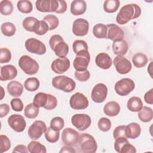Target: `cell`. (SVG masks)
<instances>
[{"instance_id": "6da1fadb", "label": "cell", "mask_w": 153, "mask_h": 153, "mask_svg": "<svg viewBox=\"0 0 153 153\" xmlns=\"http://www.w3.org/2000/svg\"><path fill=\"white\" fill-rule=\"evenodd\" d=\"M140 7L136 4H128L122 7L118 12L116 21L120 25H124L132 19L138 18L141 14Z\"/></svg>"}, {"instance_id": "7a4b0ae2", "label": "cell", "mask_w": 153, "mask_h": 153, "mask_svg": "<svg viewBox=\"0 0 153 153\" xmlns=\"http://www.w3.org/2000/svg\"><path fill=\"white\" fill-rule=\"evenodd\" d=\"M33 103L38 108H44L47 110H52L57 105V100L52 94L39 92L35 94Z\"/></svg>"}, {"instance_id": "3957f363", "label": "cell", "mask_w": 153, "mask_h": 153, "mask_svg": "<svg viewBox=\"0 0 153 153\" xmlns=\"http://www.w3.org/2000/svg\"><path fill=\"white\" fill-rule=\"evenodd\" d=\"M51 49L59 57H65L69 53V45L60 35H54L49 40Z\"/></svg>"}, {"instance_id": "277c9868", "label": "cell", "mask_w": 153, "mask_h": 153, "mask_svg": "<svg viewBox=\"0 0 153 153\" xmlns=\"http://www.w3.org/2000/svg\"><path fill=\"white\" fill-rule=\"evenodd\" d=\"M51 83L54 88L66 93H70L74 90L76 86L74 79L65 75H59L54 77Z\"/></svg>"}, {"instance_id": "5b68a950", "label": "cell", "mask_w": 153, "mask_h": 153, "mask_svg": "<svg viewBox=\"0 0 153 153\" xmlns=\"http://www.w3.org/2000/svg\"><path fill=\"white\" fill-rule=\"evenodd\" d=\"M79 146L81 151L84 153H94L97 145L94 137L88 133H82L79 136Z\"/></svg>"}, {"instance_id": "8992f818", "label": "cell", "mask_w": 153, "mask_h": 153, "mask_svg": "<svg viewBox=\"0 0 153 153\" xmlns=\"http://www.w3.org/2000/svg\"><path fill=\"white\" fill-rule=\"evenodd\" d=\"M19 66L26 74L29 75L36 74L39 70V65L37 62L27 55L20 57Z\"/></svg>"}, {"instance_id": "52a82bcc", "label": "cell", "mask_w": 153, "mask_h": 153, "mask_svg": "<svg viewBox=\"0 0 153 153\" xmlns=\"http://www.w3.org/2000/svg\"><path fill=\"white\" fill-rule=\"evenodd\" d=\"M135 87L134 81L128 78H122L118 81L115 85V92L121 96H125L129 94Z\"/></svg>"}, {"instance_id": "ba28073f", "label": "cell", "mask_w": 153, "mask_h": 153, "mask_svg": "<svg viewBox=\"0 0 153 153\" xmlns=\"http://www.w3.org/2000/svg\"><path fill=\"white\" fill-rule=\"evenodd\" d=\"M26 49L31 53L38 55H42L46 53L45 45L41 41L35 38H30L25 41Z\"/></svg>"}, {"instance_id": "9c48e42d", "label": "cell", "mask_w": 153, "mask_h": 153, "mask_svg": "<svg viewBox=\"0 0 153 153\" xmlns=\"http://www.w3.org/2000/svg\"><path fill=\"white\" fill-rule=\"evenodd\" d=\"M71 123L79 131H84L90 126L91 120L87 114H76L72 117Z\"/></svg>"}, {"instance_id": "30bf717a", "label": "cell", "mask_w": 153, "mask_h": 153, "mask_svg": "<svg viewBox=\"0 0 153 153\" xmlns=\"http://www.w3.org/2000/svg\"><path fill=\"white\" fill-rule=\"evenodd\" d=\"M79 138V133L72 128L68 127L62 131L61 139L65 145L75 146L78 142Z\"/></svg>"}, {"instance_id": "8fae6325", "label": "cell", "mask_w": 153, "mask_h": 153, "mask_svg": "<svg viewBox=\"0 0 153 153\" xmlns=\"http://www.w3.org/2000/svg\"><path fill=\"white\" fill-rule=\"evenodd\" d=\"M73 66L76 71H84L87 70L90 61V55L88 51H85L76 54Z\"/></svg>"}, {"instance_id": "7c38bea8", "label": "cell", "mask_w": 153, "mask_h": 153, "mask_svg": "<svg viewBox=\"0 0 153 153\" xmlns=\"http://www.w3.org/2000/svg\"><path fill=\"white\" fill-rule=\"evenodd\" d=\"M69 104L70 106L74 109H85L88 106V100L84 94L77 92L71 97Z\"/></svg>"}, {"instance_id": "4fadbf2b", "label": "cell", "mask_w": 153, "mask_h": 153, "mask_svg": "<svg viewBox=\"0 0 153 153\" xmlns=\"http://www.w3.org/2000/svg\"><path fill=\"white\" fill-rule=\"evenodd\" d=\"M47 128V127L45 122L41 120H36L29 127L27 133L31 139L36 140L45 132Z\"/></svg>"}, {"instance_id": "5bb4252c", "label": "cell", "mask_w": 153, "mask_h": 153, "mask_svg": "<svg viewBox=\"0 0 153 153\" xmlns=\"http://www.w3.org/2000/svg\"><path fill=\"white\" fill-rule=\"evenodd\" d=\"M35 4L37 10L43 13H56L59 7V0H38Z\"/></svg>"}, {"instance_id": "9a60e30c", "label": "cell", "mask_w": 153, "mask_h": 153, "mask_svg": "<svg viewBox=\"0 0 153 153\" xmlns=\"http://www.w3.org/2000/svg\"><path fill=\"white\" fill-rule=\"evenodd\" d=\"M107 94L108 88L106 85L103 83H98L93 88L91 97L93 102L96 103H102L105 100Z\"/></svg>"}, {"instance_id": "2e32d148", "label": "cell", "mask_w": 153, "mask_h": 153, "mask_svg": "<svg viewBox=\"0 0 153 153\" xmlns=\"http://www.w3.org/2000/svg\"><path fill=\"white\" fill-rule=\"evenodd\" d=\"M114 148L119 153H135L136 149L135 147L131 145L127 140V138L121 137L115 139L114 143Z\"/></svg>"}, {"instance_id": "e0dca14e", "label": "cell", "mask_w": 153, "mask_h": 153, "mask_svg": "<svg viewBox=\"0 0 153 153\" xmlns=\"http://www.w3.org/2000/svg\"><path fill=\"white\" fill-rule=\"evenodd\" d=\"M113 63L116 71L120 74H126L128 73L132 68L131 62L124 56H116L114 59Z\"/></svg>"}, {"instance_id": "ac0fdd59", "label": "cell", "mask_w": 153, "mask_h": 153, "mask_svg": "<svg viewBox=\"0 0 153 153\" xmlns=\"http://www.w3.org/2000/svg\"><path fill=\"white\" fill-rule=\"evenodd\" d=\"M8 123L16 132H22L26 128V123L24 117L19 114H13L8 118Z\"/></svg>"}, {"instance_id": "d6986e66", "label": "cell", "mask_w": 153, "mask_h": 153, "mask_svg": "<svg viewBox=\"0 0 153 153\" xmlns=\"http://www.w3.org/2000/svg\"><path fill=\"white\" fill-rule=\"evenodd\" d=\"M88 29L89 23L87 20L84 19H77L73 23L72 32L76 36H85L88 33Z\"/></svg>"}, {"instance_id": "ffe728a7", "label": "cell", "mask_w": 153, "mask_h": 153, "mask_svg": "<svg viewBox=\"0 0 153 153\" xmlns=\"http://www.w3.org/2000/svg\"><path fill=\"white\" fill-rule=\"evenodd\" d=\"M70 60L67 57H59L55 59L51 64V70L56 74H62L70 68Z\"/></svg>"}, {"instance_id": "44dd1931", "label": "cell", "mask_w": 153, "mask_h": 153, "mask_svg": "<svg viewBox=\"0 0 153 153\" xmlns=\"http://www.w3.org/2000/svg\"><path fill=\"white\" fill-rule=\"evenodd\" d=\"M107 34L106 39H109L114 41L123 39L124 33L123 30L118 25L111 23L106 25Z\"/></svg>"}, {"instance_id": "7402d4cb", "label": "cell", "mask_w": 153, "mask_h": 153, "mask_svg": "<svg viewBox=\"0 0 153 153\" xmlns=\"http://www.w3.org/2000/svg\"><path fill=\"white\" fill-rule=\"evenodd\" d=\"M17 75V70L13 65H7L1 68L0 80L1 81L11 80Z\"/></svg>"}, {"instance_id": "603a6c76", "label": "cell", "mask_w": 153, "mask_h": 153, "mask_svg": "<svg viewBox=\"0 0 153 153\" xmlns=\"http://www.w3.org/2000/svg\"><path fill=\"white\" fill-rule=\"evenodd\" d=\"M95 63L100 68L103 69H108L111 67L112 60L109 54L102 52L99 53L96 56Z\"/></svg>"}, {"instance_id": "cb8c5ba5", "label": "cell", "mask_w": 153, "mask_h": 153, "mask_svg": "<svg viewBox=\"0 0 153 153\" xmlns=\"http://www.w3.org/2000/svg\"><path fill=\"white\" fill-rule=\"evenodd\" d=\"M87 9V4L84 0H74L71 4V13L74 16L83 14Z\"/></svg>"}, {"instance_id": "d4e9b609", "label": "cell", "mask_w": 153, "mask_h": 153, "mask_svg": "<svg viewBox=\"0 0 153 153\" xmlns=\"http://www.w3.org/2000/svg\"><path fill=\"white\" fill-rule=\"evenodd\" d=\"M128 49V45L127 41L124 39L114 41L112 43V50L115 54L123 56L125 55Z\"/></svg>"}, {"instance_id": "484cf974", "label": "cell", "mask_w": 153, "mask_h": 153, "mask_svg": "<svg viewBox=\"0 0 153 153\" xmlns=\"http://www.w3.org/2000/svg\"><path fill=\"white\" fill-rule=\"evenodd\" d=\"M7 88L8 93L13 97H19L23 93V86L17 81H10Z\"/></svg>"}, {"instance_id": "4316f807", "label": "cell", "mask_w": 153, "mask_h": 153, "mask_svg": "<svg viewBox=\"0 0 153 153\" xmlns=\"http://www.w3.org/2000/svg\"><path fill=\"white\" fill-rule=\"evenodd\" d=\"M141 133V127L136 123H131L126 126V134L127 138L134 139L138 137Z\"/></svg>"}, {"instance_id": "83f0119b", "label": "cell", "mask_w": 153, "mask_h": 153, "mask_svg": "<svg viewBox=\"0 0 153 153\" xmlns=\"http://www.w3.org/2000/svg\"><path fill=\"white\" fill-rule=\"evenodd\" d=\"M40 23V20L33 17H27L25 18L22 22V25L23 28L29 32H35Z\"/></svg>"}, {"instance_id": "f1b7e54d", "label": "cell", "mask_w": 153, "mask_h": 153, "mask_svg": "<svg viewBox=\"0 0 153 153\" xmlns=\"http://www.w3.org/2000/svg\"><path fill=\"white\" fill-rule=\"evenodd\" d=\"M120 112V105L115 101L108 102L103 107V112L109 117L117 115Z\"/></svg>"}, {"instance_id": "f546056e", "label": "cell", "mask_w": 153, "mask_h": 153, "mask_svg": "<svg viewBox=\"0 0 153 153\" xmlns=\"http://www.w3.org/2000/svg\"><path fill=\"white\" fill-rule=\"evenodd\" d=\"M143 106V103L141 99L139 97L133 96L127 101V107L131 112H138Z\"/></svg>"}, {"instance_id": "4dcf8cb0", "label": "cell", "mask_w": 153, "mask_h": 153, "mask_svg": "<svg viewBox=\"0 0 153 153\" xmlns=\"http://www.w3.org/2000/svg\"><path fill=\"white\" fill-rule=\"evenodd\" d=\"M138 118L143 123L151 121L153 118V111L152 108L148 106H142L139 111H138Z\"/></svg>"}, {"instance_id": "1f68e13d", "label": "cell", "mask_w": 153, "mask_h": 153, "mask_svg": "<svg viewBox=\"0 0 153 153\" xmlns=\"http://www.w3.org/2000/svg\"><path fill=\"white\" fill-rule=\"evenodd\" d=\"M132 62L136 68H143L148 63V57L144 53H137L132 57Z\"/></svg>"}, {"instance_id": "d6a6232c", "label": "cell", "mask_w": 153, "mask_h": 153, "mask_svg": "<svg viewBox=\"0 0 153 153\" xmlns=\"http://www.w3.org/2000/svg\"><path fill=\"white\" fill-rule=\"evenodd\" d=\"M93 33L97 38H106L107 27L103 23H97L93 28Z\"/></svg>"}, {"instance_id": "836d02e7", "label": "cell", "mask_w": 153, "mask_h": 153, "mask_svg": "<svg viewBox=\"0 0 153 153\" xmlns=\"http://www.w3.org/2000/svg\"><path fill=\"white\" fill-rule=\"evenodd\" d=\"M28 151L30 153H46L47 149L44 145L37 141H31L27 146Z\"/></svg>"}, {"instance_id": "e575fe53", "label": "cell", "mask_w": 153, "mask_h": 153, "mask_svg": "<svg viewBox=\"0 0 153 153\" xmlns=\"http://www.w3.org/2000/svg\"><path fill=\"white\" fill-rule=\"evenodd\" d=\"M39 110V108L36 106L33 103H29L25 108L24 114L27 118L33 119L38 116Z\"/></svg>"}, {"instance_id": "d590c367", "label": "cell", "mask_w": 153, "mask_h": 153, "mask_svg": "<svg viewBox=\"0 0 153 153\" xmlns=\"http://www.w3.org/2000/svg\"><path fill=\"white\" fill-rule=\"evenodd\" d=\"M39 81L35 77L28 78L24 82L25 88L29 91H35L39 87Z\"/></svg>"}, {"instance_id": "8d00e7d4", "label": "cell", "mask_w": 153, "mask_h": 153, "mask_svg": "<svg viewBox=\"0 0 153 153\" xmlns=\"http://www.w3.org/2000/svg\"><path fill=\"white\" fill-rule=\"evenodd\" d=\"M120 2L118 0H106L103 4L105 11L108 13H113L117 11L119 8Z\"/></svg>"}, {"instance_id": "74e56055", "label": "cell", "mask_w": 153, "mask_h": 153, "mask_svg": "<svg viewBox=\"0 0 153 153\" xmlns=\"http://www.w3.org/2000/svg\"><path fill=\"white\" fill-rule=\"evenodd\" d=\"M1 30L4 35L12 36L15 34L16 28L13 23L11 22H5L1 25Z\"/></svg>"}, {"instance_id": "f35d334b", "label": "cell", "mask_w": 153, "mask_h": 153, "mask_svg": "<svg viewBox=\"0 0 153 153\" xmlns=\"http://www.w3.org/2000/svg\"><path fill=\"white\" fill-rule=\"evenodd\" d=\"M60 137V131L48 127L45 132V137L50 143H55L58 141Z\"/></svg>"}, {"instance_id": "ab89813d", "label": "cell", "mask_w": 153, "mask_h": 153, "mask_svg": "<svg viewBox=\"0 0 153 153\" xmlns=\"http://www.w3.org/2000/svg\"><path fill=\"white\" fill-rule=\"evenodd\" d=\"M17 7L19 11L25 14L30 13L33 9L32 2L27 0H21L18 1Z\"/></svg>"}, {"instance_id": "60d3db41", "label": "cell", "mask_w": 153, "mask_h": 153, "mask_svg": "<svg viewBox=\"0 0 153 153\" xmlns=\"http://www.w3.org/2000/svg\"><path fill=\"white\" fill-rule=\"evenodd\" d=\"M72 48L76 54L85 51H88V47L87 42L81 39L75 40L72 44Z\"/></svg>"}, {"instance_id": "b9f144b4", "label": "cell", "mask_w": 153, "mask_h": 153, "mask_svg": "<svg viewBox=\"0 0 153 153\" xmlns=\"http://www.w3.org/2000/svg\"><path fill=\"white\" fill-rule=\"evenodd\" d=\"M13 11L12 2L8 0H2L0 2V12L2 15H10Z\"/></svg>"}, {"instance_id": "7bdbcfd3", "label": "cell", "mask_w": 153, "mask_h": 153, "mask_svg": "<svg viewBox=\"0 0 153 153\" xmlns=\"http://www.w3.org/2000/svg\"><path fill=\"white\" fill-rule=\"evenodd\" d=\"M43 20L47 23L50 30L56 29L59 24V19L53 14H48L45 16L43 18Z\"/></svg>"}, {"instance_id": "ee69618b", "label": "cell", "mask_w": 153, "mask_h": 153, "mask_svg": "<svg viewBox=\"0 0 153 153\" xmlns=\"http://www.w3.org/2000/svg\"><path fill=\"white\" fill-rule=\"evenodd\" d=\"M65 126V121L64 120L60 117H56L51 119L50 124V127L57 131L61 130Z\"/></svg>"}, {"instance_id": "f6af8a7d", "label": "cell", "mask_w": 153, "mask_h": 153, "mask_svg": "<svg viewBox=\"0 0 153 153\" xmlns=\"http://www.w3.org/2000/svg\"><path fill=\"white\" fill-rule=\"evenodd\" d=\"M11 148V142L9 138L4 134L0 135V152L7 151Z\"/></svg>"}, {"instance_id": "bcb514c9", "label": "cell", "mask_w": 153, "mask_h": 153, "mask_svg": "<svg viewBox=\"0 0 153 153\" xmlns=\"http://www.w3.org/2000/svg\"><path fill=\"white\" fill-rule=\"evenodd\" d=\"M98 127L102 131H108L111 128V122L109 119L102 117L98 121Z\"/></svg>"}, {"instance_id": "7dc6e473", "label": "cell", "mask_w": 153, "mask_h": 153, "mask_svg": "<svg viewBox=\"0 0 153 153\" xmlns=\"http://www.w3.org/2000/svg\"><path fill=\"white\" fill-rule=\"evenodd\" d=\"M11 53L9 49L7 48H1L0 49V62L1 63H8L11 60Z\"/></svg>"}, {"instance_id": "c3c4849f", "label": "cell", "mask_w": 153, "mask_h": 153, "mask_svg": "<svg viewBox=\"0 0 153 153\" xmlns=\"http://www.w3.org/2000/svg\"><path fill=\"white\" fill-rule=\"evenodd\" d=\"M126 126L124 125H121L118 126L115 128L114 130L113 131V136L115 139L121 137H126Z\"/></svg>"}, {"instance_id": "681fc988", "label": "cell", "mask_w": 153, "mask_h": 153, "mask_svg": "<svg viewBox=\"0 0 153 153\" xmlns=\"http://www.w3.org/2000/svg\"><path fill=\"white\" fill-rule=\"evenodd\" d=\"M74 75L76 79L81 82L87 81L90 76V72L87 69L84 71H75Z\"/></svg>"}, {"instance_id": "f907efd6", "label": "cell", "mask_w": 153, "mask_h": 153, "mask_svg": "<svg viewBox=\"0 0 153 153\" xmlns=\"http://www.w3.org/2000/svg\"><path fill=\"white\" fill-rule=\"evenodd\" d=\"M12 109L14 111L20 112L23 109V103L22 100L19 98H14L10 102Z\"/></svg>"}, {"instance_id": "816d5d0a", "label": "cell", "mask_w": 153, "mask_h": 153, "mask_svg": "<svg viewBox=\"0 0 153 153\" xmlns=\"http://www.w3.org/2000/svg\"><path fill=\"white\" fill-rule=\"evenodd\" d=\"M48 30H49V27L47 23L45 21L42 20H40L39 26L37 30L35 33L38 35H43L45 34L48 32Z\"/></svg>"}, {"instance_id": "f5cc1de1", "label": "cell", "mask_w": 153, "mask_h": 153, "mask_svg": "<svg viewBox=\"0 0 153 153\" xmlns=\"http://www.w3.org/2000/svg\"><path fill=\"white\" fill-rule=\"evenodd\" d=\"M10 106L7 103H2L0 105V117L2 118L6 116L10 112Z\"/></svg>"}, {"instance_id": "db71d44e", "label": "cell", "mask_w": 153, "mask_h": 153, "mask_svg": "<svg viewBox=\"0 0 153 153\" xmlns=\"http://www.w3.org/2000/svg\"><path fill=\"white\" fill-rule=\"evenodd\" d=\"M144 100L146 103L153 104V88L150 89L144 95Z\"/></svg>"}, {"instance_id": "11a10c76", "label": "cell", "mask_w": 153, "mask_h": 153, "mask_svg": "<svg viewBox=\"0 0 153 153\" xmlns=\"http://www.w3.org/2000/svg\"><path fill=\"white\" fill-rule=\"evenodd\" d=\"M59 7L56 13H57V14L64 13L67 9L66 2L64 0H59Z\"/></svg>"}, {"instance_id": "9f6ffc18", "label": "cell", "mask_w": 153, "mask_h": 153, "mask_svg": "<svg viewBox=\"0 0 153 153\" xmlns=\"http://www.w3.org/2000/svg\"><path fill=\"white\" fill-rule=\"evenodd\" d=\"M28 149L26 146L24 145H18L13 149V152H21V153H27L28 152Z\"/></svg>"}, {"instance_id": "6f0895ef", "label": "cell", "mask_w": 153, "mask_h": 153, "mask_svg": "<svg viewBox=\"0 0 153 153\" xmlns=\"http://www.w3.org/2000/svg\"><path fill=\"white\" fill-rule=\"evenodd\" d=\"M76 151L71 146H68V145H65L64 146H63L61 149L60 150L59 152H75Z\"/></svg>"}, {"instance_id": "680465c9", "label": "cell", "mask_w": 153, "mask_h": 153, "mask_svg": "<svg viewBox=\"0 0 153 153\" xmlns=\"http://www.w3.org/2000/svg\"><path fill=\"white\" fill-rule=\"evenodd\" d=\"M151 68H152V62H151V63H150V64H149V67L148 68V72H149V75H150L151 77V78H152V74H151V72H152Z\"/></svg>"}, {"instance_id": "91938a15", "label": "cell", "mask_w": 153, "mask_h": 153, "mask_svg": "<svg viewBox=\"0 0 153 153\" xmlns=\"http://www.w3.org/2000/svg\"><path fill=\"white\" fill-rule=\"evenodd\" d=\"M1 92H2V94H1V99H3V97H4V94H3V93L4 92V89H3V88H2V87H1Z\"/></svg>"}]
</instances>
